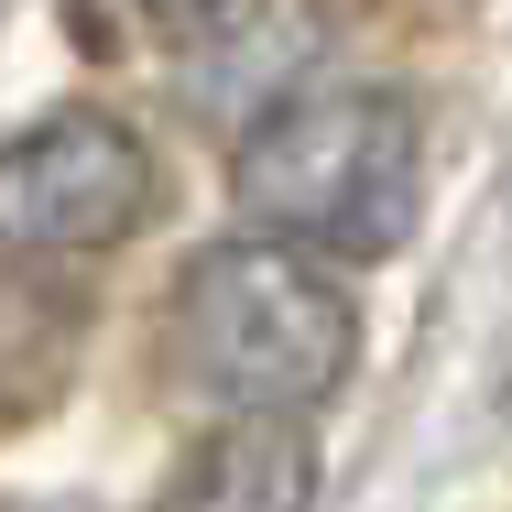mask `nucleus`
<instances>
[{
  "label": "nucleus",
  "mask_w": 512,
  "mask_h": 512,
  "mask_svg": "<svg viewBox=\"0 0 512 512\" xmlns=\"http://www.w3.org/2000/svg\"><path fill=\"white\" fill-rule=\"evenodd\" d=\"M175 11H186V22H207V11H229V0H175Z\"/></svg>",
  "instance_id": "5"
},
{
  "label": "nucleus",
  "mask_w": 512,
  "mask_h": 512,
  "mask_svg": "<svg viewBox=\"0 0 512 512\" xmlns=\"http://www.w3.org/2000/svg\"><path fill=\"white\" fill-rule=\"evenodd\" d=\"M175 338H186V371L229 404H284L306 414L349 382L360 360V306L349 284L316 262L306 240L262 229V240H218L186 295H175Z\"/></svg>",
  "instance_id": "2"
},
{
  "label": "nucleus",
  "mask_w": 512,
  "mask_h": 512,
  "mask_svg": "<svg viewBox=\"0 0 512 512\" xmlns=\"http://www.w3.org/2000/svg\"><path fill=\"white\" fill-rule=\"evenodd\" d=\"M229 186L262 229H284L306 251L382 262L414 240V207H425V131L393 88H316L240 142Z\"/></svg>",
  "instance_id": "1"
},
{
  "label": "nucleus",
  "mask_w": 512,
  "mask_h": 512,
  "mask_svg": "<svg viewBox=\"0 0 512 512\" xmlns=\"http://www.w3.org/2000/svg\"><path fill=\"white\" fill-rule=\"evenodd\" d=\"M164 512H316V436L284 404H240L175 469Z\"/></svg>",
  "instance_id": "4"
},
{
  "label": "nucleus",
  "mask_w": 512,
  "mask_h": 512,
  "mask_svg": "<svg viewBox=\"0 0 512 512\" xmlns=\"http://www.w3.org/2000/svg\"><path fill=\"white\" fill-rule=\"evenodd\" d=\"M153 207V153L109 109H55L0 142V251L22 262H77L131 240Z\"/></svg>",
  "instance_id": "3"
}]
</instances>
